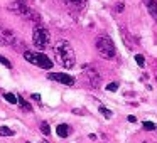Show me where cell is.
Instances as JSON below:
<instances>
[{
	"label": "cell",
	"instance_id": "obj_1",
	"mask_svg": "<svg viewBox=\"0 0 157 143\" xmlns=\"http://www.w3.org/2000/svg\"><path fill=\"white\" fill-rule=\"evenodd\" d=\"M52 52H54V57L63 68L71 69L73 66L76 64V56L75 51H73L71 44L68 41H58L54 46H52Z\"/></svg>",
	"mask_w": 157,
	"mask_h": 143
},
{
	"label": "cell",
	"instance_id": "obj_2",
	"mask_svg": "<svg viewBox=\"0 0 157 143\" xmlns=\"http://www.w3.org/2000/svg\"><path fill=\"white\" fill-rule=\"evenodd\" d=\"M96 51H98V54L103 59H113L117 54L115 44H113V41L108 35H101V37L96 39Z\"/></svg>",
	"mask_w": 157,
	"mask_h": 143
},
{
	"label": "cell",
	"instance_id": "obj_3",
	"mask_svg": "<svg viewBox=\"0 0 157 143\" xmlns=\"http://www.w3.org/2000/svg\"><path fill=\"white\" fill-rule=\"evenodd\" d=\"M49 42H51L49 31L46 27H42V25H36L34 31H32V44L42 51V49H46L49 46Z\"/></svg>",
	"mask_w": 157,
	"mask_h": 143
},
{
	"label": "cell",
	"instance_id": "obj_4",
	"mask_svg": "<svg viewBox=\"0 0 157 143\" xmlns=\"http://www.w3.org/2000/svg\"><path fill=\"white\" fill-rule=\"evenodd\" d=\"M24 59L27 62H31V64L37 66V68H42V69H51L52 68V61L46 54H42V52L25 51L24 52Z\"/></svg>",
	"mask_w": 157,
	"mask_h": 143
},
{
	"label": "cell",
	"instance_id": "obj_5",
	"mask_svg": "<svg viewBox=\"0 0 157 143\" xmlns=\"http://www.w3.org/2000/svg\"><path fill=\"white\" fill-rule=\"evenodd\" d=\"M12 10L17 12L19 15H22V17H27V19H34V20L39 22V15L36 14L34 10H32L31 7H29L27 4H25V0H17V2H14V5H12Z\"/></svg>",
	"mask_w": 157,
	"mask_h": 143
},
{
	"label": "cell",
	"instance_id": "obj_6",
	"mask_svg": "<svg viewBox=\"0 0 157 143\" xmlns=\"http://www.w3.org/2000/svg\"><path fill=\"white\" fill-rule=\"evenodd\" d=\"M49 79H52V81H58L59 84H64V86H73L75 84V78L69 74H66V72H49L48 74Z\"/></svg>",
	"mask_w": 157,
	"mask_h": 143
},
{
	"label": "cell",
	"instance_id": "obj_7",
	"mask_svg": "<svg viewBox=\"0 0 157 143\" xmlns=\"http://www.w3.org/2000/svg\"><path fill=\"white\" fill-rule=\"evenodd\" d=\"M12 44H15L14 32L0 25V46H12Z\"/></svg>",
	"mask_w": 157,
	"mask_h": 143
},
{
	"label": "cell",
	"instance_id": "obj_8",
	"mask_svg": "<svg viewBox=\"0 0 157 143\" xmlns=\"http://www.w3.org/2000/svg\"><path fill=\"white\" fill-rule=\"evenodd\" d=\"M83 71L86 72V76L90 78V82H91V86L93 88H96V86L100 84V74H98V71H95L93 68H83Z\"/></svg>",
	"mask_w": 157,
	"mask_h": 143
},
{
	"label": "cell",
	"instance_id": "obj_9",
	"mask_svg": "<svg viewBox=\"0 0 157 143\" xmlns=\"http://www.w3.org/2000/svg\"><path fill=\"white\" fill-rule=\"evenodd\" d=\"M56 133H58L59 138H66V136L69 135V126L66 125V123H61V125L56 126Z\"/></svg>",
	"mask_w": 157,
	"mask_h": 143
},
{
	"label": "cell",
	"instance_id": "obj_10",
	"mask_svg": "<svg viewBox=\"0 0 157 143\" xmlns=\"http://www.w3.org/2000/svg\"><path fill=\"white\" fill-rule=\"evenodd\" d=\"M147 10H149V14L152 15V19L157 22V2L155 0H150V2H147Z\"/></svg>",
	"mask_w": 157,
	"mask_h": 143
},
{
	"label": "cell",
	"instance_id": "obj_11",
	"mask_svg": "<svg viewBox=\"0 0 157 143\" xmlns=\"http://www.w3.org/2000/svg\"><path fill=\"white\" fill-rule=\"evenodd\" d=\"M86 4V0H66V5L73 9H83Z\"/></svg>",
	"mask_w": 157,
	"mask_h": 143
},
{
	"label": "cell",
	"instance_id": "obj_12",
	"mask_svg": "<svg viewBox=\"0 0 157 143\" xmlns=\"http://www.w3.org/2000/svg\"><path fill=\"white\" fill-rule=\"evenodd\" d=\"M17 103H19V105L22 106V109H24V111H32L31 105H29V103L25 101V99L22 98V96H17Z\"/></svg>",
	"mask_w": 157,
	"mask_h": 143
},
{
	"label": "cell",
	"instance_id": "obj_13",
	"mask_svg": "<svg viewBox=\"0 0 157 143\" xmlns=\"http://www.w3.org/2000/svg\"><path fill=\"white\" fill-rule=\"evenodd\" d=\"M4 98H5V101H7V103H10V105H17V96H15V94H12V93H5V94H4Z\"/></svg>",
	"mask_w": 157,
	"mask_h": 143
},
{
	"label": "cell",
	"instance_id": "obj_14",
	"mask_svg": "<svg viewBox=\"0 0 157 143\" xmlns=\"http://www.w3.org/2000/svg\"><path fill=\"white\" fill-rule=\"evenodd\" d=\"M0 135L2 136H14V130L7 128V126H0Z\"/></svg>",
	"mask_w": 157,
	"mask_h": 143
},
{
	"label": "cell",
	"instance_id": "obj_15",
	"mask_svg": "<svg viewBox=\"0 0 157 143\" xmlns=\"http://www.w3.org/2000/svg\"><path fill=\"white\" fill-rule=\"evenodd\" d=\"M142 125H144V130H147V131H150V130H157V125L152 123V121H144Z\"/></svg>",
	"mask_w": 157,
	"mask_h": 143
},
{
	"label": "cell",
	"instance_id": "obj_16",
	"mask_svg": "<svg viewBox=\"0 0 157 143\" xmlns=\"http://www.w3.org/2000/svg\"><path fill=\"white\" fill-rule=\"evenodd\" d=\"M41 131L44 133L46 136H49V133H51V128H49V125H48L46 121H42V123H41Z\"/></svg>",
	"mask_w": 157,
	"mask_h": 143
},
{
	"label": "cell",
	"instance_id": "obj_17",
	"mask_svg": "<svg viewBox=\"0 0 157 143\" xmlns=\"http://www.w3.org/2000/svg\"><path fill=\"white\" fill-rule=\"evenodd\" d=\"M100 111H101V115L105 116L106 119H110V118H112V111H110L108 108H105V106H100Z\"/></svg>",
	"mask_w": 157,
	"mask_h": 143
},
{
	"label": "cell",
	"instance_id": "obj_18",
	"mask_svg": "<svg viewBox=\"0 0 157 143\" xmlns=\"http://www.w3.org/2000/svg\"><path fill=\"white\" fill-rule=\"evenodd\" d=\"M135 62L140 66V68H144V66H145V59H144V56L142 54H137L135 56Z\"/></svg>",
	"mask_w": 157,
	"mask_h": 143
},
{
	"label": "cell",
	"instance_id": "obj_19",
	"mask_svg": "<svg viewBox=\"0 0 157 143\" xmlns=\"http://www.w3.org/2000/svg\"><path fill=\"white\" fill-rule=\"evenodd\" d=\"M117 89H118V82H110V84H106V91L115 93Z\"/></svg>",
	"mask_w": 157,
	"mask_h": 143
},
{
	"label": "cell",
	"instance_id": "obj_20",
	"mask_svg": "<svg viewBox=\"0 0 157 143\" xmlns=\"http://www.w3.org/2000/svg\"><path fill=\"white\" fill-rule=\"evenodd\" d=\"M0 64H4L5 68H9V69H12V64H10V61L9 59H5L4 56H0Z\"/></svg>",
	"mask_w": 157,
	"mask_h": 143
},
{
	"label": "cell",
	"instance_id": "obj_21",
	"mask_svg": "<svg viewBox=\"0 0 157 143\" xmlns=\"http://www.w3.org/2000/svg\"><path fill=\"white\" fill-rule=\"evenodd\" d=\"M127 119H128L130 123H135V121H137V118H135V116H133V115H130V116H128V118H127Z\"/></svg>",
	"mask_w": 157,
	"mask_h": 143
},
{
	"label": "cell",
	"instance_id": "obj_22",
	"mask_svg": "<svg viewBox=\"0 0 157 143\" xmlns=\"http://www.w3.org/2000/svg\"><path fill=\"white\" fill-rule=\"evenodd\" d=\"M31 98L34 99V101H41V96H39V94H32Z\"/></svg>",
	"mask_w": 157,
	"mask_h": 143
},
{
	"label": "cell",
	"instance_id": "obj_23",
	"mask_svg": "<svg viewBox=\"0 0 157 143\" xmlns=\"http://www.w3.org/2000/svg\"><path fill=\"white\" fill-rule=\"evenodd\" d=\"M123 10V4H117V12H122Z\"/></svg>",
	"mask_w": 157,
	"mask_h": 143
},
{
	"label": "cell",
	"instance_id": "obj_24",
	"mask_svg": "<svg viewBox=\"0 0 157 143\" xmlns=\"http://www.w3.org/2000/svg\"><path fill=\"white\" fill-rule=\"evenodd\" d=\"M73 113H75V115H83V109H78V108H76V109H73Z\"/></svg>",
	"mask_w": 157,
	"mask_h": 143
},
{
	"label": "cell",
	"instance_id": "obj_25",
	"mask_svg": "<svg viewBox=\"0 0 157 143\" xmlns=\"http://www.w3.org/2000/svg\"><path fill=\"white\" fill-rule=\"evenodd\" d=\"M88 138H90V140H93V141H95V140H96V135H93V133H91V135H90Z\"/></svg>",
	"mask_w": 157,
	"mask_h": 143
},
{
	"label": "cell",
	"instance_id": "obj_26",
	"mask_svg": "<svg viewBox=\"0 0 157 143\" xmlns=\"http://www.w3.org/2000/svg\"><path fill=\"white\" fill-rule=\"evenodd\" d=\"M147 2H150V0H144V4H147Z\"/></svg>",
	"mask_w": 157,
	"mask_h": 143
},
{
	"label": "cell",
	"instance_id": "obj_27",
	"mask_svg": "<svg viewBox=\"0 0 157 143\" xmlns=\"http://www.w3.org/2000/svg\"><path fill=\"white\" fill-rule=\"evenodd\" d=\"M27 143H31V141H27Z\"/></svg>",
	"mask_w": 157,
	"mask_h": 143
},
{
	"label": "cell",
	"instance_id": "obj_28",
	"mask_svg": "<svg viewBox=\"0 0 157 143\" xmlns=\"http://www.w3.org/2000/svg\"><path fill=\"white\" fill-rule=\"evenodd\" d=\"M145 143H147V141H145Z\"/></svg>",
	"mask_w": 157,
	"mask_h": 143
}]
</instances>
